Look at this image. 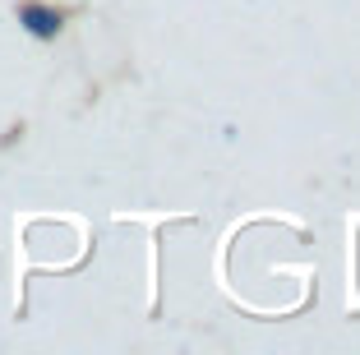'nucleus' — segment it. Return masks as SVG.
Wrapping results in <instances>:
<instances>
[{"instance_id": "obj_1", "label": "nucleus", "mask_w": 360, "mask_h": 355, "mask_svg": "<svg viewBox=\"0 0 360 355\" xmlns=\"http://www.w3.org/2000/svg\"><path fill=\"white\" fill-rule=\"evenodd\" d=\"M19 23L32 32V37L51 42L56 32L65 28V14H60V10H51V5H37V0H28V5H19Z\"/></svg>"}]
</instances>
